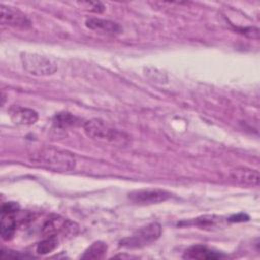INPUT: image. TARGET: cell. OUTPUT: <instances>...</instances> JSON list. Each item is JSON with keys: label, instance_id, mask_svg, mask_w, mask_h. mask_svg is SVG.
Listing matches in <instances>:
<instances>
[{"label": "cell", "instance_id": "1", "mask_svg": "<svg viewBox=\"0 0 260 260\" xmlns=\"http://www.w3.org/2000/svg\"><path fill=\"white\" fill-rule=\"evenodd\" d=\"M28 158L32 165L54 172H69L76 166L71 152L54 146L38 147L29 153Z\"/></svg>", "mask_w": 260, "mask_h": 260}, {"label": "cell", "instance_id": "2", "mask_svg": "<svg viewBox=\"0 0 260 260\" xmlns=\"http://www.w3.org/2000/svg\"><path fill=\"white\" fill-rule=\"evenodd\" d=\"M83 131L87 137L102 142L125 144L129 137L124 132L113 128L101 119H91L83 123Z\"/></svg>", "mask_w": 260, "mask_h": 260}, {"label": "cell", "instance_id": "3", "mask_svg": "<svg viewBox=\"0 0 260 260\" xmlns=\"http://www.w3.org/2000/svg\"><path fill=\"white\" fill-rule=\"evenodd\" d=\"M20 61L23 68L36 76H49L58 69L57 62L53 58L37 53H21Z\"/></svg>", "mask_w": 260, "mask_h": 260}, {"label": "cell", "instance_id": "4", "mask_svg": "<svg viewBox=\"0 0 260 260\" xmlns=\"http://www.w3.org/2000/svg\"><path fill=\"white\" fill-rule=\"evenodd\" d=\"M160 235V224L157 222H151L136 230L131 236L122 239L119 246L126 249H139L155 242Z\"/></svg>", "mask_w": 260, "mask_h": 260}, {"label": "cell", "instance_id": "5", "mask_svg": "<svg viewBox=\"0 0 260 260\" xmlns=\"http://www.w3.org/2000/svg\"><path fill=\"white\" fill-rule=\"evenodd\" d=\"M172 197V194L162 189L149 188L132 191L128 194V198L136 204H157Z\"/></svg>", "mask_w": 260, "mask_h": 260}, {"label": "cell", "instance_id": "6", "mask_svg": "<svg viewBox=\"0 0 260 260\" xmlns=\"http://www.w3.org/2000/svg\"><path fill=\"white\" fill-rule=\"evenodd\" d=\"M0 21L3 25L22 29H26L31 26L29 18L24 13L16 8L5 6L4 4L0 5Z\"/></svg>", "mask_w": 260, "mask_h": 260}, {"label": "cell", "instance_id": "7", "mask_svg": "<svg viewBox=\"0 0 260 260\" xmlns=\"http://www.w3.org/2000/svg\"><path fill=\"white\" fill-rule=\"evenodd\" d=\"M8 115L11 121L19 126L34 125L39 119V115L35 110L15 105L8 109Z\"/></svg>", "mask_w": 260, "mask_h": 260}, {"label": "cell", "instance_id": "8", "mask_svg": "<svg viewBox=\"0 0 260 260\" xmlns=\"http://www.w3.org/2000/svg\"><path fill=\"white\" fill-rule=\"evenodd\" d=\"M85 26L91 30L109 36H116L122 32V27L114 21L98 17H89L85 20Z\"/></svg>", "mask_w": 260, "mask_h": 260}, {"label": "cell", "instance_id": "9", "mask_svg": "<svg viewBox=\"0 0 260 260\" xmlns=\"http://www.w3.org/2000/svg\"><path fill=\"white\" fill-rule=\"evenodd\" d=\"M230 178L242 185L257 186L259 184V173L257 170L246 167H237L230 171Z\"/></svg>", "mask_w": 260, "mask_h": 260}, {"label": "cell", "instance_id": "10", "mask_svg": "<svg viewBox=\"0 0 260 260\" xmlns=\"http://www.w3.org/2000/svg\"><path fill=\"white\" fill-rule=\"evenodd\" d=\"M225 257L224 254L211 250L203 245H194L189 247L183 255L185 259H198V260H213Z\"/></svg>", "mask_w": 260, "mask_h": 260}, {"label": "cell", "instance_id": "11", "mask_svg": "<svg viewBox=\"0 0 260 260\" xmlns=\"http://www.w3.org/2000/svg\"><path fill=\"white\" fill-rule=\"evenodd\" d=\"M16 231L15 214L1 213L0 235L4 241H9L13 238Z\"/></svg>", "mask_w": 260, "mask_h": 260}, {"label": "cell", "instance_id": "12", "mask_svg": "<svg viewBox=\"0 0 260 260\" xmlns=\"http://www.w3.org/2000/svg\"><path fill=\"white\" fill-rule=\"evenodd\" d=\"M108 246L102 241H96L92 243L81 256L82 259H103L106 256Z\"/></svg>", "mask_w": 260, "mask_h": 260}, {"label": "cell", "instance_id": "13", "mask_svg": "<svg viewBox=\"0 0 260 260\" xmlns=\"http://www.w3.org/2000/svg\"><path fill=\"white\" fill-rule=\"evenodd\" d=\"M79 124V119L75 117L74 115L64 112V113H58L55 115L53 119V125L56 128H61V129H66L68 127L76 126Z\"/></svg>", "mask_w": 260, "mask_h": 260}, {"label": "cell", "instance_id": "14", "mask_svg": "<svg viewBox=\"0 0 260 260\" xmlns=\"http://www.w3.org/2000/svg\"><path fill=\"white\" fill-rule=\"evenodd\" d=\"M59 244V237L57 236H49L44 237L43 241H41L37 246V253L41 255H46L53 252Z\"/></svg>", "mask_w": 260, "mask_h": 260}, {"label": "cell", "instance_id": "15", "mask_svg": "<svg viewBox=\"0 0 260 260\" xmlns=\"http://www.w3.org/2000/svg\"><path fill=\"white\" fill-rule=\"evenodd\" d=\"M222 222V217L217 215H203L200 217L195 218L193 220V223L201 226V228H209V226H215L218 223Z\"/></svg>", "mask_w": 260, "mask_h": 260}, {"label": "cell", "instance_id": "16", "mask_svg": "<svg viewBox=\"0 0 260 260\" xmlns=\"http://www.w3.org/2000/svg\"><path fill=\"white\" fill-rule=\"evenodd\" d=\"M77 4L81 8L94 13H102L105 11V8H106L105 5L100 1H81V2H77Z\"/></svg>", "mask_w": 260, "mask_h": 260}, {"label": "cell", "instance_id": "17", "mask_svg": "<svg viewBox=\"0 0 260 260\" xmlns=\"http://www.w3.org/2000/svg\"><path fill=\"white\" fill-rule=\"evenodd\" d=\"M20 207L18 205V203L13 202V201H9V202H5L2 204L1 206V213H11V214H16L19 211Z\"/></svg>", "mask_w": 260, "mask_h": 260}, {"label": "cell", "instance_id": "18", "mask_svg": "<svg viewBox=\"0 0 260 260\" xmlns=\"http://www.w3.org/2000/svg\"><path fill=\"white\" fill-rule=\"evenodd\" d=\"M1 257L2 258H14V259H22V258H29L30 256L25 255V254H21L19 252H15V251H10V250H6V249H2L1 250Z\"/></svg>", "mask_w": 260, "mask_h": 260}, {"label": "cell", "instance_id": "19", "mask_svg": "<svg viewBox=\"0 0 260 260\" xmlns=\"http://www.w3.org/2000/svg\"><path fill=\"white\" fill-rule=\"evenodd\" d=\"M249 219V216L244 214V213H239V214H236V215H233L229 218L230 221H233V222H239V221H245V220H248Z\"/></svg>", "mask_w": 260, "mask_h": 260}]
</instances>
